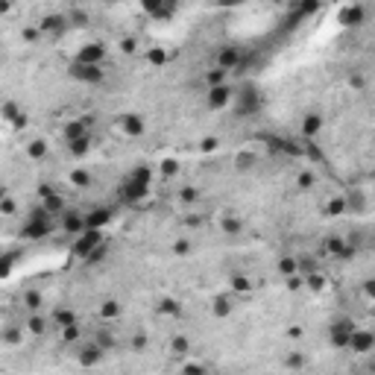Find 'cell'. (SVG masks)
Segmentation results:
<instances>
[{
    "instance_id": "27",
    "label": "cell",
    "mask_w": 375,
    "mask_h": 375,
    "mask_svg": "<svg viewBox=\"0 0 375 375\" xmlns=\"http://www.w3.org/2000/svg\"><path fill=\"white\" fill-rule=\"evenodd\" d=\"M326 252H331V255L340 258V252H343V241H340V238H329V241H326Z\"/></svg>"
},
{
    "instance_id": "21",
    "label": "cell",
    "mask_w": 375,
    "mask_h": 375,
    "mask_svg": "<svg viewBox=\"0 0 375 375\" xmlns=\"http://www.w3.org/2000/svg\"><path fill=\"white\" fill-rule=\"evenodd\" d=\"M67 147H70V153H73V155H85V153H88V147H91V135H85V138H79V141H70Z\"/></svg>"
},
{
    "instance_id": "17",
    "label": "cell",
    "mask_w": 375,
    "mask_h": 375,
    "mask_svg": "<svg viewBox=\"0 0 375 375\" xmlns=\"http://www.w3.org/2000/svg\"><path fill=\"white\" fill-rule=\"evenodd\" d=\"M85 123H88V120H73V123H67V126H65V135H67V144H70V141H79V138H85V135H88V129H85Z\"/></svg>"
},
{
    "instance_id": "24",
    "label": "cell",
    "mask_w": 375,
    "mask_h": 375,
    "mask_svg": "<svg viewBox=\"0 0 375 375\" xmlns=\"http://www.w3.org/2000/svg\"><path fill=\"white\" fill-rule=\"evenodd\" d=\"M23 305H26L29 311H38V308H41V293H35V290L23 293Z\"/></svg>"
},
{
    "instance_id": "7",
    "label": "cell",
    "mask_w": 375,
    "mask_h": 375,
    "mask_svg": "<svg viewBox=\"0 0 375 375\" xmlns=\"http://www.w3.org/2000/svg\"><path fill=\"white\" fill-rule=\"evenodd\" d=\"M70 76H73V79H82V82H103L106 73H103L100 65H79V62H73Z\"/></svg>"
},
{
    "instance_id": "19",
    "label": "cell",
    "mask_w": 375,
    "mask_h": 375,
    "mask_svg": "<svg viewBox=\"0 0 375 375\" xmlns=\"http://www.w3.org/2000/svg\"><path fill=\"white\" fill-rule=\"evenodd\" d=\"M44 211H47V214H65V199H62L59 194L44 197Z\"/></svg>"
},
{
    "instance_id": "43",
    "label": "cell",
    "mask_w": 375,
    "mask_h": 375,
    "mask_svg": "<svg viewBox=\"0 0 375 375\" xmlns=\"http://www.w3.org/2000/svg\"><path fill=\"white\" fill-rule=\"evenodd\" d=\"M185 252H191V243L188 241H179L176 243V255H185Z\"/></svg>"
},
{
    "instance_id": "6",
    "label": "cell",
    "mask_w": 375,
    "mask_h": 375,
    "mask_svg": "<svg viewBox=\"0 0 375 375\" xmlns=\"http://www.w3.org/2000/svg\"><path fill=\"white\" fill-rule=\"evenodd\" d=\"M349 349L358 352V355L373 352L375 349V334L373 331H367V329H355V334H352V340H349Z\"/></svg>"
},
{
    "instance_id": "11",
    "label": "cell",
    "mask_w": 375,
    "mask_h": 375,
    "mask_svg": "<svg viewBox=\"0 0 375 375\" xmlns=\"http://www.w3.org/2000/svg\"><path fill=\"white\" fill-rule=\"evenodd\" d=\"M120 126H123V132H126L129 138L144 135V117H141V114H123V117H120Z\"/></svg>"
},
{
    "instance_id": "36",
    "label": "cell",
    "mask_w": 375,
    "mask_h": 375,
    "mask_svg": "<svg viewBox=\"0 0 375 375\" xmlns=\"http://www.w3.org/2000/svg\"><path fill=\"white\" fill-rule=\"evenodd\" d=\"M62 337H65V340H76V337H79V329H76V326H70V329H62Z\"/></svg>"
},
{
    "instance_id": "29",
    "label": "cell",
    "mask_w": 375,
    "mask_h": 375,
    "mask_svg": "<svg viewBox=\"0 0 375 375\" xmlns=\"http://www.w3.org/2000/svg\"><path fill=\"white\" fill-rule=\"evenodd\" d=\"M293 270H296V261H293V258H282V261H279V273L293 276Z\"/></svg>"
},
{
    "instance_id": "12",
    "label": "cell",
    "mask_w": 375,
    "mask_h": 375,
    "mask_svg": "<svg viewBox=\"0 0 375 375\" xmlns=\"http://www.w3.org/2000/svg\"><path fill=\"white\" fill-rule=\"evenodd\" d=\"M229 100H232V88L229 85H220V88H211L208 91V106L211 109H223Z\"/></svg>"
},
{
    "instance_id": "8",
    "label": "cell",
    "mask_w": 375,
    "mask_h": 375,
    "mask_svg": "<svg viewBox=\"0 0 375 375\" xmlns=\"http://www.w3.org/2000/svg\"><path fill=\"white\" fill-rule=\"evenodd\" d=\"M103 56H106V47H103V44H85V47L79 50L76 62H79V65H100Z\"/></svg>"
},
{
    "instance_id": "5",
    "label": "cell",
    "mask_w": 375,
    "mask_h": 375,
    "mask_svg": "<svg viewBox=\"0 0 375 375\" xmlns=\"http://www.w3.org/2000/svg\"><path fill=\"white\" fill-rule=\"evenodd\" d=\"M100 243H103V235H100V232H94V229H88V232H85V235L73 243V255H79V258H85V261H88V255H91Z\"/></svg>"
},
{
    "instance_id": "23",
    "label": "cell",
    "mask_w": 375,
    "mask_h": 375,
    "mask_svg": "<svg viewBox=\"0 0 375 375\" xmlns=\"http://www.w3.org/2000/svg\"><path fill=\"white\" fill-rule=\"evenodd\" d=\"M26 153H29V158H44L47 155V141H32L26 147Z\"/></svg>"
},
{
    "instance_id": "13",
    "label": "cell",
    "mask_w": 375,
    "mask_h": 375,
    "mask_svg": "<svg viewBox=\"0 0 375 375\" xmlns=\"http://www.w3.org/2000/svg\"><path fill=\"white\" fill-rule=\"evenodd\" d=\"M100 358H103V346H97V343H88V346H82V352H79V364H82V367H94Z\"/></svg>"
},
{
    "instance_id": "28",
    "label": "cell",
    "mask_w": 375,
    "mask_h": 375,
    "mask_svg": "<svg viewBox=\"0 0 375 375\" xmlns=\"http://www.w3.org/2000/svg\"><path fill=\"white\" fill-rule=\"evenodd\" d=\"M214 314H217V317H229V314H232V302H229V299H217V302H214Z\"/></svg>"
},
{
    "instance_id": "4",
    "label": "cell",
    "mask_w": 375,
    "mask_h": 375,
    "mask_svg": "<svg viewBox=\"0 0 375 375\" xmlns=\"http://www.w3.org/2000/svg\"><path fill=\"white\" fill-rule=\"evenodd\" d=\"M355 329H358V326H355L352 320H340V323L329 326V340H331V346H337V349H349V340H352Z\"/></svg>"
},
{
    "instance_id": "26",
    "label": "cell",
    "mask_w": 375,
    "mask_h": 375,
    "mask_svg": "<svg viewBox=\"0 0 375 375\" xmlns=\"http://www.w3.org/2000/svg\"><path fill=\"white\" fill-rule=\"evenodd\" d=\"M191 352V340L188 337H176L173 340V355H188Z\"/></svg>"
},
{
    "instance_id": "31",
    "label": "cell",
    "mask_w": 375,
    "mask_h": 375,
    "mask_svg": "<svg viewBox=\"0 0 375 375\" xmlns=\"http://www.w3.org/2000/svg\"><path fill=\"white\" fill-rule=\"evenodd\" d=\"M44 29H62V18L59 15H53V18H44V23H41Z\"/></svg>"
},
{
    "instance_id": "47",
    "label": "cell",
    "mask_w": 375,
    "mask_h": 375,
    "mask_svg": "<svg viewBox=\"0 0 375 375\" xmlns=\"http://www.w3.org/2000/svg\"><path fill=\"white\" fill-rule=\"evenodd\" d=\"M164 173L173 176V173H176V161H164Z\"/></svg>"
},
{
    "instance_id": "16",
    "label": "cell",
    "mask_w": 375,
    "mask_h": 375,
    "mask_svg": "<svg viewBox=\"0 0 375 375\" xmlns=\"http://www.w3.org/2000/svg\"><path fill=\"white\" fill-rule=\"evenodd\" d=\"M361 21H364V6H346L340 15V23H346V26H358Z\"/></svg>"
},
{
    "instance_id": "40",
    "label": "cell",
    "mask_w": 375,
    "mask_h": 375,
    "mask_svg": "<svg viewBox=\"0 0 375 375\" xmlns=\"http://www.w3.org/2000/svg\"><path fill=\"white\" fill-rule=\"evenodd\" d=\"M364 290H367L370 299H375V279H367V282H364Z\"/></svg>"
},
{
    "instance_id": "14",
    "label": "cell",
    "mask_w": 375,
    "mask_h": 375,
    "mask_svg": "<svg viewBox=\"0 0 375 375\" xmlns=\"http://www.w3.org/2000/svg\"><path fill=\"white\" fill-rule=\"evenodd\" d=\"M320 129H323V117H320V114H308V117L302 120V138H305V141H311Z\"/></svg>"
},
{
    "instance_id": "3",
    "label": "cell",
    "mask_w": 375,
    "mask_h": 375,
    "mask_svg": "<svg viewBox=\"0 0 375 375\" xmlns=\"http://www.w3.org/2000/svg\"><path fill=\"white\" fill-rule=\"evenodd\" d=\"M53 232V223L47 220V214H41V211H35L26 223H23V229H21V235L23 238H29V241H38V238H47Z\"/></svg>"
},
{
    "instance_id": "15",
    "label": "cell",
    "mask_w": 375,
    "mask_h": 375,
    "mask_svg": "<svg viewBox=\"0 0 375 375\" xmlns=\"http://www.w3.org/2000/svg\"><path fill=\"white\" fill-rule=\"evenodd\" d=\"M109 220H111V211H109V208H97L94 214H88V217H85V226H88V229H94V232H100V226H106Z\"/></svg>"
},
{
    "instance_id": "25",
    "label": "cell",
    "mask_w": 375,
    "mask_h": 375,
    "mask_svg": "<svg viewBox=\"0 0 375 375\" xmlns=\"http://www.w3.org/2000/svg\"><path fill=\"white\" fill-rule=\"evenodd\" d=\"M70 182H73L76 188H85V185H91V176H88L85 170H73V173H70Z\"/></svg>"
},
{
    "instance_id": "38",
    "label": "cell",
    "mask_w": 375,
    "mask_h": 375,
    "mask_svg": "<svg viewBox=\"0 0 375 375\" xmlns=\"http://www.w3.org/2000/svg\"><path fill=\"white\" fill-rule=\"evenodd\" d=\"M164 59H167V56H164L161 50H153V53H150V62H153V65H161Z\"/></svg>"
},
{
    "instance_id": "9",
    "label": "cell",
    "mask_w": 375,
    "mask_h": 375,
    "mask_svg": "<svg viewBox=\"0 0 375 375\" xmlns=\"http://www.w3.org/2000/svg\"><path fill=\"white\" fill-rule=\"evenodd\" d=\"M62 226H65V232H70V235H85V232H88V226H85V217H82L79 211H65V217H62Z\"/></svg>"
},
{
    "instance_id": "10",
    "label": "cell",
    "mask_w": 375,
    "mask_h": 375,
    "mask_svg": "<svg viewBox=\"0 0 375 375\" xmlns=\"http://www.w3.org/2000/svg\"><path fill=\"white\" fill-rule=\"evenodd\" d=\"M238 65H241V53H238V47H223L220 56H217V67L229 73V70H235Z\"/></svg>"
},
{
    "instance_id": "1",
    "label": "cell",
    "mask_w": 375,
    "mask_h": 375,
    "mask_svg": "<svg viewBox=\"0 0 375 375\" xmlns=\"http://www.w3.org/2000/svg\"><path fill=\"white\" fill-rule=\"evenodd\" d=\"M261 109V97H258V88L252 82H246L241 91H235V114L241 117H249Z\"/></svg>"
},
{
    "instance_id": "22",
    "label": "cell",
    "mask_w": 375,
    "mask_h": 375,
    "mask_svg": "<svg viewBox=\"0 0 375 375\" xmlns=\"http://www.w3.org/2000/svg\"><path fill=\"white\" fill-rule=\"evenodd\" d=\"M346 208H349V205H346V199H340V197H337V199H329V205H326V214H331V217H340Z\"/></svg>"
},
{
    "instance_id": "2",
    "label": "cell",
    "mask_w": 375,
    "mask_h": 375,
    "mask_svg": "<svg viewBox=\"0 0 375 375\" xmlns=\"http://www.w3.org/2000/svg\"><path fill=\"white\" fill-rule=\"evenodd\" d=\"M147 188H150V170H147V167H138V170L123 182L120 197H123L126 202H135V199H141V197L147 194Z\"/></svg>"
},
{
    "instance_id": "30",
    "label": "cell",
    "mask_w": 375,
    "mask_h": 375,
    "mask_svg": "<svg viewBox=\"0 0 375 375\" xmlns=\"http://www.w3.org/2000/svg\"><path fill=\"white\" fill-rule=\"evenodd\" d=\"M223 229H226V235H238V232H241V223L232 220V217H226V220H223Z\"/></svg>"
},
{
    "instance_id": "41",
    "label": "cell",
    "mask_w": 375,
    "mask_h": 375,
    "mask_svg": "<svg viewBox=\"0 0 375 375\" xmlns=\"http://www.w3.org/2000/svg\"><path fill=\"white\" fill-rule=\"evenodd\" d=\"M299 185H302V188H311V185H314V176H311V173H302V176H299Z\"/></svg>"
},
{
    "instance_id": "42",
    "label": "cell",
    "mask_w": 375,
    "mask_h": 375,
    "mask_svg": "<svg viewBox=\"0 0 375 375\" xmlns=\"http://www.w3.org/2000/svg\"><path fill=\"white\" fill-rule=\"evenodd\" d=\"M182 199H185V202H194V199H197V191H194V188H185V191H182Z\"/></svg>"
},
{
    "instance_id": "33",
    "label": "cell",
    "mask_w": 375,
    "mask_h": 375,
    "mask_svg": "<svg viewBox=\"0 0 375 375\" xmlns=\"http://www.w3.org/2000/svg\"><path fill=\"white\" fill-rule=\"evenodd\" d=\"M120 314V305L117 302H106L103 305V317H117Z\"/></svg>"
},
{
    "instance_id": "32",
    "label": "cell",
    "mask_w": 375,
    "mask_h": 375,
    "mask_svg": "<svg viewBox=\"0 0 375 375\" xmlns=\"http://www.w3.org/2000/svg\"><path fill=\"white\" fill-rule=\"evenodd\" d=\"M158 311H161V314H179V305H176V302H173V299H164V302H161V308H158Z\"/></svg>"
},
{
    "instance_id": "35",
    "label": "cell",
    "mask_w": 375,
    "mask_h": 375,
    "mask_svg": "<svg viewBox=\"0 0 375 375\" xmlns=\"http://www.w3.org/2000/svg\"><path fill=\"white\" fill-rule=\"evenodd\" d=\"M0 211H3V214H15V202H12L9 197H3V202H0Z\"/></svg>"
},
{
    "instance_id": "20",
    "label": "cell",
    "mask_w": 375,
    "mask_h": 375,
    "mask_svg": "<svg viewBox=\"0 0 375 375\" xmlns=\"http://www.w3.org/2000/svg\"><path fill=\"white\" fill-rule=\"evenodd\" d=\"M205 82H208V88H220V85L226 82V70H220V67L208 70V73H205Z\"/></svg>"
},
{
    "instance_id": "18",
    "label": "cell",
    "mask_w": 375,
    "mask_h": 375,
    "mask_svg": "<svg viewBox=\"0 0 375 375\" xmlns=\"http://www.w3.org/2000/svg\"><path fill=\"white\" fill-rule=\"evenodd\" d=\"M53 323H56L59 329H70V326H76V317H73V311H67V308H56Z\"/></svg>"
},
{
    "instance_id": "37",
    "label": "cell",
    "mask_w": 375,
    "mask_h": 375,
    "mask_svg": "<svg viewBox=\"0 0 375 375\" xmlns=\"http://www.w3.org/2000/svg\"><path fill=\"white\" fill-rule=\"evenodd\" d=\"M232 285H235L238 290H249V282H246L243 276H235V279H232Z\"/></svg>"
},
{
    "instance_id": "46",
    "label": "cell",
    "mask_w": 375,
    "mask_h": 375,
    "mask_svg": "<svg viewBox=\"0 0 375 375\" xmlns=\"http://www.w3.org/2000/svg\"><path fill=\"white\" fill-rule=\"evenodd\" d=\"M287 364H290V367H302V364H305V358H302V355H290V358H287Z\"/></svg>"
},
{
    "instance_id": "48",
    "label": "cell",
    "mask_w": 375,
    "mask_h": 375,
    "mask_svg": "<svg viewBox=\"0 0 375 375\" xmlns=\"http://www.w3.org/2000/svg\"><path fill=\"white\" fill-rule=\"evenodd\" d=\"M120 47H123V50H126V53H132V50H135V41H132V38H126V41H123V44H120Z\"/></svg>"
},
{
    "instance_id": "49",
    "label": "cell",
    "mask_w": 375,
    "mask_h": 375,
    "mask_svg": "<svg viewBox=\"0 0 375 375\" xmlns=\"http://www.w3.org/2000/svg\"><path fill=\"white\" fill-rule=\"evenodd\" d=\"M202 147H205V150H214V147H217V141H214V138H205V144H202Z\"/></svg>"
},
{
    "instance_id": "34",
    "label": "cell",
    "mask_w": 375,
    "mask_h": 375,
    "mask_svg": "<svg viewBox=\"0 0 375 375\" xmlns=\"http://www.w3.org/2000/svg\"><path fill=\"white\" fill-rule=\"evenodd\" d=\"M29 331H32V334H41V331H44V320H41V317L29 320Z\"/></svg>"
},
{
    "instance_id": "39",
    "label": "cell",
    "mask_w": 375,
    "mask_h": 375,
    "mask_svg": "<svg viewBox=\"0 0 375 375\" xmlns=\"http://www.w3.org/2000/svg\"><path fill=\"white\" fill-rule=\"evenodd\" d=\"M355 258V246H343V252H340V261H352Z\"/></svg>"
},
{
    "instance_id": "45",
    "label": "cell",
    "mask_w": 375,
    "mask_h": 375,
    "mask_svg": "<svg viewBox=\"0 0 375 375\" xmlns=\"http://www.w3.org/2000/svg\"><path fill=\"white\" fill-rule=\"evenodd\" d=\"M132 346H135V349H144V346H147V337H144V334H135Z\"/></svg>"
},
{
    "instance_id": "44",
    "label": "cell",
    "mask_w": 375,
    "mask_h": 375,
    "mask_svg": "<svg viewBox=\"0 0 375 375\" xmlns=\"http://www.w3.org/2000/svg\"><path fill=\"white\" fill-rule=\"evenodd\" d=\"M185 375H205V370L197 367V364H191V367H185Z\"/></svg>"
}]
</instances>
